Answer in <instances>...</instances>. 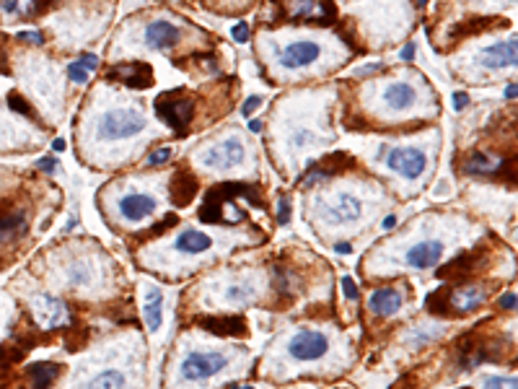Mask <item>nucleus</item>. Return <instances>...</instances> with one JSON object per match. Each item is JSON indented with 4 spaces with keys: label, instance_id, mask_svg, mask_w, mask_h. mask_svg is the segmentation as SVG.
I'll return each instance as SVG.
<instances>
[{
    "label": "nucleus",
    "instance_id": "obj_1",
    "mask_svg": "<svg viewBox=\"0 0 518 389\" xmlns=\"http://www.w3.org/2000/svg\"><path fill=\"white\" fill-rule=\"evenodd\" d=\"M329 353H332V340L321 330L301 327L285 338V356L296 363H319Z\"/></svg>",
    "mask_w": 518,
    "mask_h": 389
},
{
    "label": "nucleus",
    "instance_id": "obj_2",
    "mask_svg": "<svg viewBox=\"0 0 518 389\" xmlns=\"http://www.w3.org/2000/svg\"><path fill=\"white\" fill-rule=\"evenodd\" d=\"M143 128H145V117H143L140 109H133V107L107 109V112L99 117V123H96L99 135L104 138V140H114V143L138 135Z\"/></svg>",
    "mask_w": 518,
    "mask_h": 389
},
{
    "label": "nucleus",
    "instance_id": "obj_3",
    "mask_svg": "<svg viewBox=\"0 0 518 389\" xmlns=\"http://www.w3.org/2000/svg\"><path fill=\"white\" fill-rule=\"evenodd\" d=\"M231 358L223 351H190L179 361V379L182 382H205L210 376L226 371Z\"/></svg>",
    "mask_w": 518,
    "mask_h": 389
},
{
    "label": "nucleus",
    "instance_id": "obj_4",
    "mask_svg": "<svg viewBox=\"0 0 518 389\" xmlns=\"http://www.w3.org/2000/svg\"><path fill=\"white\" fill-rule=\"evenodd\" d=\"M428 164H430V156H428L425 145L420 143H407V145H397L386 153V166L391 172L397 174L402 182H418L423 174H425Z\"/></svg>",
    "mask_w": 518,
    "mask_h": 389
},
{
    "label": "nucleus",
    "instance_id": "obj_5",
    "mask_svg": "<svg viewBox=\"0 0 518 389\" xmlns=\"http://www.w3.org/2000/svg\"><path fill=\"white\" fill-rule=\"evenodd\" d=\"M247 159V140L242 135H231L223 138L218 143L207 145L200 153V161L207 169H218V172H228V169H236L242 166Z\"/></svg>",
    "mask_w": 518,
    "mask_h": 389
},
{
    "label": "nucleus",
    "instance_id": "obj_6",
    "mask_svg": "<svg viewBox=\"0 0 518 389\" xmlns=\"http://www.w3.org/2000/svg\"><path fill=\"white\" fill-rule=\"evenodd\" d=\"M448 244L443 237H420L415 239L402 254V265L410 270H428V267L438 265L443 254H446Z\"/></svg>",
    "mask_w": 518,
    "mask_h": 389
},
{
    "label": "nucleus",
    "instance_id": "obj_7",
    "mask_svg": "<svg viewBox=\"0 0 518 389\" xmlns=\"http://www.w3.org/2000/svg\"><path fill=\"white\" fill-rule=\"evenodd\" d=\"M321 216L329 226H353L363 218V200L355 192H337L324 200Z\"/></svg>",
    "mask_w": 518,
    "mask_h": 389
},
{
    "label": "nucleus",
    "instance_id": "obj_8",
    "mask_svg": "<svg viewBox=\"0 0 518 389\" xmlns=\"http://www.w3.org/2000/svg\"><path fill=\"white\" fill-rule=\"evenodd\" d=\"M321 52L324 50L316 39H296L277 52V63L283 65L285 71H304L321 58Z\"/></svg>",
    "mask_w": 518,
    "mask_h": 389
},
{
    "label": "nucleus",
    "instance_id": "obj_9",
    "mask_svg": "<svg viewBox=\"0 0 518 389\" xmlns=\"http://www.w3.org/2000/svg\"><path fill=\"white\" fill-rule=\"evenodd\" d=\"M158 208V197L150 192H125L117 200V213H120L122 221H128V224H140L145 221L148 216H153Z\"/></svg>",
    "mask_w": 518,
    "mask_h": 389
},
{
    "label": "nucleus",
    "instance_id": "obj_10",
    "mask_svg": "<svg viewBox=\"0 0 518 389\" xmlns=\"http://www.w3.org/2000/svg\"><path fill=\"white\" fill-rule=\"evenodd\" d=\"M381 104L389 115H405L418 104V88L412 86L410 81H394L383 88Z\"/></svg>",
    "mask_w": 518,
    "mask_h": 389
},
{
    "label": "nucleus",
    "instance_id": "obj_11",
    "mask_svg": "<svg viewBox=\"0 0 518 389\" xmlns=\"http://www.w3.org/2000/svg\"><path fill=\"white\" fill-rule=\"evenodd\" d=\"M31 314H34L39 327H63L68 322L65 304L50 294H39L31 299Z\"/></svg>",
    "mask_w": 518,
    "mask_h": 389
},
{
    "label": "nucleus",
    "instance_id": "obj_12",
    "mask_svg": "<svg viewBox=\"0 0 518 389\" xmlns=\"http://www.w3.org/2000/svg\"><path fill=\"white\" fill-rule=\"evenodd\" d=\"M156 115L166 120L174 128H185L192 120V99H185L182 94H166L156 101Z\"/></svg>",
    "mask_w": 518,
    "mask_h": 389
},
{
    "label": "nucleus",
    "instance_id": "obj_13",
    "mask_svg": "<svg viewBox=\"0 0 518 389\" xmlns=\"http://www.w3.org/2000/svg\"><path fill=\"white\" fill-rule=\"evenodd\" d=\"M480 63L490 71H505V68H513L516 65V36H508L503 42L490 44L487 50L482 52Z\"/></svg>",
    "mask_w": 518,
    "mask_h": 389
},
{
    "label": "nucleus",
    "instance_id": "obj_14",
    "mask_svg": "<svg viewBox=\"0 0 518 389\" xmlns=\"http://www.w3.org/2000/svg\"><path fill=\"white\" fill-rule=\"evenodd\" d=\"M143 42H145V47H150V50L166 52L179 42V29L174 24L158 19V21L148 24V29L143 34Z\"/></svg>",
    "mask_w": 518,
    "mask_h": 389
},
{
    "label": "nucleus",
    "instance_id": "obj_15",
    "mask_svg": "<svg viewBox=\"0 0 518 389\" xmlns=\"http://www.w3.org/2000/svg\"><path fill=\"white\" fill-rule=\"evenodd\" d=\"M215 244V239L205 231H197V229H185L174 239V249L179 254H187V257H195V254H205L210 252Z\"/></svg>",
    "mask_w": 518,
    "mask_h": 389
},
{
    "label": "nucleus",
    "instance_id": "obj_16",
    "mask_svg": "<svg viewBox=\"0 0 518 389\" xmlns=\"http://www.w3.org/2000/svg\"><path fill=\"white\" fill-rule=\"evenodd\" d=\"M109 78L112 81H122V83H128V86H135V88H148L153 83V71H150V65L145 63H128V65H117L109 71Z\"/></svg>",
    "mask_w": 518,
    "mask_h": 389
},
{
    "label": "nucleus",
    "instance_id": "obj_17",
    "mask_svg": "<svg viewBox=\"0 0 518 389\" xmlns=\"http://www.w3.org/2000/svg\"><path fill=\"white\" fill-rule=\"evenodd\" d=\"M485 299H487V291L480 289V286H459L448 294V306L464 314V311H475Z\"/></svg>",
    "mask_w": 518,
    "mask_h": 389
},
{
    "label": "nucleus",
    "instance_id": "obj_18",
    "mask_svg": "<svg viewBox=\"0 0 518 389\" xmlns=\"http://www.w3.org/2000/svg\"><path fill=\"white\" fill-rule=\"evenodd\" d=\"M402 301H405V296L399 289H378L368 299V309L378 317H391L394 311L402 309Z\"/></svg>",
    "mask_w": 518,
    "mask_h": 389
},
{
    "label": "nucleus",
    "instance_id": "obj_19",
    "mask_svg": "<svg viewBox=\"0 0 518 389\" xmlns=\"http://www.w3.org/2000/svg\"><path fill=\"white\" fill-rule=\"evenodd\" d=\"M143 311H145V324H148V330L156 332L158 327H161V319H164V294H161L156 286H150V289L145 291V306H143Z\"/></svg>",
    "mask_w": 518,
    "mask_h": 389
},
{
    "label": "nucleus",
    "instance_id": "obj_20",
    "mask_svg": "<svg viewBox=\"0 0 518 389\" xmlns=\"http://www.w3.org/2000/svg\"><path fill=\"white\" fill-rule=\"evenodd\" d=\"M254 299H257V286L252 281H247V278H242V281H236L223 289V301L231 304V306H247Z\"/></svg>",
    "mask_w": 518,
    "mask_h": 389
},
{
    "label": "nucleus",
    "instance_id": "obj_21",
    "mask_svg": "<svg viewBox=\"0 0 518 389\" xmlns=\"http://www.w3.org/2000/svg\"><path fill=\"white\" fill-rule=\"evenodd\" d=\"M96 281V270L91 267L88 259H76L68 265V283L71 289H91Z\"/></svg>",
    "mask_w": 518,
    "mask_h": 389
},
{
    "label": "nucleus",
    "instance_id": "obj_22",
    "mask_svg": "<svg viewBox=\"0 0 518 389\" xmlns=\"http://www.w3.org/2000/svg\"><path fill=\"white\" fill-rule=\"evenodd\" d=\"M44 8L42 0H0V11L14 19H31Z\"/></svg>",
    "mask_w": 518,
    "mask_h": 389
},
{
    "label": "nucleus",
    "instance_id": "obj_23",
    "mask_svg": "<svg viewBox=\"0 0 518 389\" xmlns=\"http://www.w3.org/2000/svg\"><path fill=\"white\" fill-rule=\"evenodd\" d=\"M24 231H26V216L24 213H11V216L0 218V242L16 239Z\"/></svg>",
    "mask_w": 518,
    "mask_h": 389
},
{
    "label": "nucleus",
    "instance_id": "obj_24",
    "mask_svg": "<svg viewBox=\"0 0 518 389\" xmlns=\"http://www.w3.org/2000/svg\"><path fill=\"white\" fill-rule=\"evenodd\" d=\"M60 371L57 363H34V366L29 368V376H31V384L34 387H47Z\"/></svg>",
    "mask_w": 518,
    "mask_h": 389
},
{
    "label": "nucleus",
    "instance_id": "obj_25",
    "mask_svg": "<svg viewBox=\"0 0 518 389\" xmlns=\"http://www.w3.org/2000/svg\"><path fill=\"white\" fill-rule=\"evenodd\" d=\"M128 379L120 374V371H104V374H96L88 379V387H125Z\"/></svg>",
    "mask_w": 518,
    "mask_h": 389
},
{
    "label": "nucleus",
    "instance_id": "obj_26",
    "mask_svg": "<svg viewBox=\"0 0 518 389\" xmlns=\"http://www.w3.org/2000/svg\"><path fill=\"white\" fill-rule=\"evenodd\" d=\"M495 169H497V161H492L490 156H472L464 164V172L469 174H487V172H495Z\"/></svg>",
    "mask_w": 518,
    "mask_h": 389
},
{
    "label": "nucleus",
    "instance_id": "obj_27",
    "mask_svg": "<svg viewBox=\"0 0 518 389\" xmlns=\"http://www.w3.org/2000/svg\"><path fill=\"white\" fill-rule=\"evenodd\" d=\"M205 324L210 330L220 332V335H236V332L244 327L242 319H210V322H205Z\"/></svg>",
    "mask_w": 518,
    "mask_h": 389
},
{
    "label": "nucleus",
    "instance_id": "obj_28",
    "mask_svg": "<svg viewBox=\"0 0 518 389\" xmlns=\"http://www.w3.org/2000/svg\"><path fill=\"white\" fill-rule=\"evenodd\" d=\"M485 387H516V379H508V376H485L482 379Z\"/></svg>",
    "mask_w": 518,
    "mask_h": 389
},
{
    "label": "nucleus",
    "instance_id": "obj_29",
    "mask_svg": "<svg viewBox=\"0 0 518 389\" xmlns=\"http://www.w3.org/2000/svg\"><path fill=\"white\" fill-rule=\"evenodd\" d=\"M169 159H171V148H158V151H153L148 156V164L150 166H161V164H166Z\"/></svg>",
    "mask_w": 518,
    "mask_h": 389
},
{
    "label": "nucleus",
    "instance_id": "obj_30",
    "mask_svg": "<svg viewBox=\"0 0 518 389\" xmlns=\"http://www.w3.org/2000/svg\"><path fill=\"white\" fill-rule=\"evenodd\" d=\"M68 76H71L76 83H86V78H88V71H86L81 63H73L71 68H68Z\"/></svg>",
    "mask_w": 518,
    "mask_h": 389
},
{
    "label": "nucleus",
    "instance_id": "obj_31",
    "mask_svg": "<svg viewBox=\"0 0 518 389\" xmlns=\"http://www.w3.org/2000/svg\"><path fill=\"white\" fill-rule=\"evenodd\" d=\"M8 107L16 109V112H24V115H31V107H29L26 101H24L19 94H11V96H8Z\"/></svg>",
    "mask_w": 518,
    "mask_h": 389
},
{
    "label": "nucleus",
    "instance_id": "obj_32",
    "mask_svg": "<svg viewBox=\"0 0 518 389\" xmlns=\"http://www.w3.org/2000/svg\"><path fill=\"white\" fill-rule=\"evenodd\" d=\"M288 218H291V205H288V200H280V208H277V221L280 224H288Z\"/></svg>",
    "mask_w": 518,
    "mask_h": 389
},
{
    "label": "nucleus",
    "instance_id": "obj_33",
    "mask_svg": "<svg viewBox=\"0 0 518 389\" xmlns=\"http://www.w3.org/2000/svg\"><path fill=\"white\" fill-rule=\"evenodd\" d=\"M81 65H83L86 71H93L96 65H99V58L96 55H91V52H86V55H81V60H78Z\"/></svg>",
    "mask_w": 518,
    "mask_h": 389
},
{
    "label": "nucleus",
    "instance_id": "obj_34",
    "mask_svg": "<svg viewBox=\"0 0 518 389\" xmlns=\"http://www.w3.org/2000/svg\"><path fill=\"white\" fill-rule=\"evenodd\" d=\"M234 39H236V42H247V39H249V26L244 21L234 26Z\"/></svg>",
    "mask_w": 518,
    "mask_h": 389
},
{
    "label": "nucleus",
    "instance_id": "obj_35",
    "mask_svg": "<svg viewBox=\"0 0 518 389\" xmlns=\"http://www.w3.org/2000/svg\"><path fill=\"white\" fill-rule=\"evenodd\" d=\"M259 104H262V96H252V99H249L247 104L242 107V115H252V112H254Z\"/></svg>",
    "mask_w": 518,
    "mask_h": 389
},
{
    "label": "nucleus",
    "instance_id": "obj_36",
    "mask_svg": "<svg viewBox=\"0 0 518 389\" xmlns=\"http://www.w3.org/2000/svg\"><path fill=\"white\" fill-rule=\"evenodd\" d=\"M24 39V42H31V44H42L44 36L39 34V31H24V34H19Z\"/></svg>",
    "mask_w": 518,
    "mask_h": 389
},
{
    "label": "nucleus",
    "instance_id": "obj_37",
    "mask_svg": "<svg viewBox=\"0 0 518 389\" xmlns=\"http://www.w3.org/2000/svg\"><path fill=\"white\" fill-rule=\"evenodd\" d=\"M500 306H503V309H513V306H516V294H505L503 299H500Z\"/></svg>",
    "mask_w": 518,
    "mask_h": 389
},
{
    "label": "nucleus",
    "instance_id": "obj_38",
    "mask_svg": "<svg viewBox=\"0 0 518 389\" xmlns=\"http://www.w3.org/2000/svg\"><path fill=\"white\" fill-rule=\"evenodd\" d=\"M342 286H345V296H348V299H355V296H358V291H355V283L350 281V278H345V281H342Z\"/></svg>",
    "mask_w": 518,
    "mask_h": 389
},
{
    "label": "nucleus",
    "instance_id": "obj_39",
    "mask_svg": "<svg viewBox=\"0 0 518 389\" xmlns=\"http://www.w3.org/2000/svg\"><path fill=\"white\" fill-rule=\"evenodd\" d=\"M467 101H469V96L462 94V91H459V94H454V109H464V107H467Z\"/></svg>",
    "mask_w": 518,
    "mask_h": 389
},
{
    "label": "nucleus",
    "instance_id": "obj_40",
    "mask_svg": "<svg viewBox=\"0 0 518 389\" xmlns=\"http://www.w3.org/2000/svg\"><path fill=\"white\" fill-rule=\"evenodd\" d=\"M39 169H44V172H55V169H57L55 159H42V161H39Z\"/></svg>",
    "mask_w": 518,
    "mask_h": 389
},
{
    "label": "nucleus",
    "instance_id": "obj_41",
    "mask_svg": "<svg viewBox=\"0 0 518 389\" xmlns=\"http://www.w3.org/2000/svg\"><path fill=\"white\" fill-rule=\"evenodd\" d=\"M412 55H415V44H407L402 50V60H412Z\"/></svg>",
    "mask_w": 518,
    "mask_h": 389
},
{
    "label": "nucleus",
    "instance_id": "obj_42",
    "mask_svg": "<svg viewBox=\"0 0 518 389\" xmlns=\"http://www.w3.org/2000/svg\"><path fill=\"white\" fill-rule=\"evenodd\" d=\"M513 96H516V86L511 83V86L505 88V99H513Z\"/></svg>",
    "mask_w": 518,
    "mask_h": 389
},
{
    "label": "nucleus",
    "instance_id": "obj_43",
    "mask_svg": "<svg viewBox=\"0 0 518 389\" xmlns=\"http://www.w3.org/2000/svg\"><path fill=\"white\" fill-rule=\"evenodd\" d=\"M249 128L254 130V133H259V130H262V123H259V120H252V123H249Z\"/></svg>",
    "mask_w": 518,
    "mask_h": 389
},
{
    "label": "nucleus",
    "instance_id": "obj_44",
    "mask_svg": "<svg viewBox=\"0 0 518 389\" xmlns=\"http://www.w3.org/2000/svg\"><path fill=\"white\" fill-rule=\"evenodd\" d=\"M334 249H337V252H340V254H348V252H350V244H337V247H334Z\"/></svg>",
    "mask_w": 518,
    "mask_h": 389
},
{
    "label": "nucleus",
    "instance_id": "obj_45",
    "mask_svg": "<svg viewBox=\"0 0 518 389\" xmlns=\"http://www.w3.org/2000/svg\"><path fill=\"white\" fill-rule=\"evenodd\" d=\"M394 224H397V218L389 216V218H386V221H383V229H391V226H394Z\"/></svg>",
    "mask_w": 518,
    "mask_h": 389
},
{
    "label": "nucleus",
    "instance_id": "obj_46",
    "mask_svg": "<svg viewBox=\"0 0 518 389\" xmlns=\"http://www.w3.org/2000/svg\"><path fill=\"white\" fill-rule=\"evenodd\" d=\"M0 73H6V55H3V50H0Z\"/></svg>",
    "mask_w": 518,
    "mask_h": 389
},
{
    "label": "nucleus",
    "instance_id": "obj_47",
    "mask_svg": "<svg viewBox=\"0 0 518 389\" xmlns=\"http://www.w3.org/2000/svg\"><path fill=\"white\" fill-rule=\"evenodd\" d=\"M418 3H420V6H425V3H428V0H418Z\"/></svg>",
    "mask_w": 518,
    "mask_h": 389
}]
</instances>
